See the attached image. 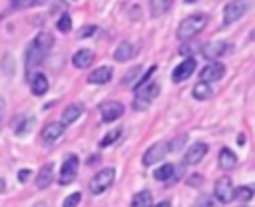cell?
Instances as JSON below:
<instances>
[{"instance_id": "obj_1", "label": "cell", "mask_w": 255, "mask_h": 207, "mask_svg": "<svg viewBox=\"0 0 255 207\" xmlns=\"http://www.w3.org/2000/svg\"><path fill=\"white\" fill-rule=\"evenodd\" d=\"M205 24H207V16L205 14H201V12L199 14H191V16H187V18H183L179 22V26L175 30V36H177V40L187 42L193 36H197L205 28Z\"/></svg>"}, {"instance_id": "obj_2", "label": "cell", "mask_w": 255, "mask_h": 207, "mask_svg": "<svg viewBox=\"0 0 255 207\" xmlns=\"http://www.w3.org/2000/svg\"><path fill=\"white\" fill-rule=\"evenodd\" d=\"M159 96V84L155 82H143L139 86H135V96H133V109L135 111H143L147 109V105L151 104V100H155Z\"/></svg>"}, {"instance_id": "obj_3", "label": "cell", "mask_w": 255, "mask_h": 207, "mask_svg": "<svg viewBox=\"0 0 255 207\" xmlns=\"http://www.w3.org/2000/svg\"><path fill=\"white\" fill-rule=\"evenodd\" d=\"M114 179H116V169H114V167H102V169L90 179L88 187H90V191H92L94 195H102L104 191H108V189L112 187Z\"/></svg>"}, {"instance_id": "obj_4", "label": "cell", "mask_w": 255, "mask_h": 207, "mask_svg": "<svg viewBox=\"0 0 255 207\" xmlns=\"http://www.w3.org/2000/svg\"><path fill=\"white\" fill-rule=\"evenodd\" d=\"M78 167H80V159L78 155H66V159L62 161L60 167V175H58V183L60 185H70L76 177H78Z\"/></svg>"}, {"instance_id": "obj_5", "label": "cell", "mask_w": 255, "mask_h": 207, "mask_svg": "<svg viewBox=\"0 0 255 207\" xmlns=\"http://www.w3.org/2000/svg\"><path fill=\"white\" fill-rule=\"evenodd\" d=\"M233 191H235L233 181H231V177H227V175L219 177V179L215 181V185H213V195H215V199H217L219 203H225V205L233 201Z\"/></svg>"}, {"instance_id": "obj_6", "label": "cell", "mask_w": 255, "mask_h": 207, "mask_svg": "<svg viewBox=\"0 0 255 207\" xmlns=\"http://www.w3.org/2000/svg\"><path fill=\"white\" fill-rule=\"evenodd\" d=\"M167 151H169V141H155L153 145H149V147L145 149V153H143V157H141V163L149 167V165L161 161Z\"/></svg>"}, {"instance_id": "obj_7", "label": "cell", "mask_w": 255, "mask_h": 207, "mask_svg": "<svg viewBox=\"0 0 255 207\" xmlns=\"http://www.w3.org/2000/svg\"><path fill=\"white\" fill-rule=\"evenodd\" d=\"M64 127H66L64 121H50V123H46V125L42 127V131H40V141H42L44 145L56 143V141L64 135Z\"/></svg>"}, {"instance_id": "obj_8", "label": "cell", "mask_w": 255, "mask_h": 207, "mask_svg": "<svg viewBox=\"0 0 255 207\" xmlns=\"http://www.w3.org/2000/svg\"><path fill=\"white\" fill-rule=\"evenodd\" d=\"M247 8H249V4H247L245 0H231V2L223 8V24L229 26V24L237 22V20L247 12Z\"/></svg>"}, {"instance_id": "obj_9", "label": "cell", "mask_w": 255, "mask_h": 207, "mask_svg": "<svg viewBox=\"0 0 255 207\" xmlns=\"http://www.w3.org/2000/svg\"><path fill=\"white\" fill-rule=\"evenodd\" d=\"M223 76H225V66L217 60H211L207 66H203L199 70V80H203V82H217Z\"/></svg>"}, {"instance_id": "obj_10", "label": "cell", "mask_w": 255, "mask_h": 207, "mask_svg": "<svg viewBox=\"0 0 255 207\" xmlns=\"http://www.w3.org/2000/svg\"><path fill=\"white\" fill-rule=\"evenodd\" d=\"M227 50H229V44L227 42H223V40H211V42H205L201 46V56L207 58V60H217Z\"/></svg>"}, {"instance_id": "obj_11", "label": "cell", "mask_w": 255, "mask_h": 207, "mask_svg": "<svg viewBox=\"0 0 255 207\" xmlns=\"http://www.w3.org/2000/svg\"><path fill=\"white\" fill-rule=\"evenodd\" d=\"M195 68H197V62H195L193 58H185V60L171 72V80H173L175 84H181V82H185L187 78H191V74L195 72Z\"/></svg>"}, {"instance_id": "obj_12", "label": "cell", "mask_w": 255, "mask_h": 207, "mask_svg": "<svg viewBox=\"0 0 255 207\" xmlns=\"http://www.w3.org/2000/svg\"><path fill=\"white\" fill-rule=\"evenodd\" d=\"M124 113V104L122 102H106L100 105V115L106 123H112L116 119H120Z\"/></svg>"}, {"instance_id": "obj_13", "label": "cell", "mask_w": 255, "mask_h": 207, "mask_svg": "<svg viewBox=\"0 0 255 207\" xmlns=\"http://www.w3.org/2000/svg\"><path fill=\"white\" fill-rule=\"evenodd\" d=\"M207 143H203V141H195L187 151H185V155H183V163L185 165H197L205 155H207Z\"/></svg>"}, {"instance_id": "obj_14", "label": "cell", "mask_w": 255, "mask_h": 207, "mask_svg": "<svg viewBox=\"0 0 255 207\" xmlns=\"http://www.w3.org/2000/svg\"><path fill=\"white\" fill-rule=\"evenodd\" d=\"M46 50L40 48L36 42H32L28 48H26V56H24V62H26V68H34V66H40L46 58Z\"/></svg>"}, {"instance_id": "obj_15", "label": "cell", "mask_w": 255, "mask_h": 207, "mask_svg": "<svg viewBox=\"0 0 255 207\" xmlns=\"http://www.w3.org/2000/svg\"><path fill=\"white\" fill-rule=\"evenodd\" d=\"M114 76V70L110 66H102V68H96L88 74V84H108Z\"/></svg>"}, {"instance_id": "obj_16", "label": "cell", "mask_w": 255, "mask_h": 207, "mask_svg": "<svg viewBox=\"0 0 255 207\" xmlns=\"http://www.w3.org/2000/svg\"><path fill=\"white\" fill-rule=\"evenodd\" d=\"M94 58H96V56H94V52H92V50H88V48H82V50H78V52L72 56V64H74L76 68L84 70V68L92 66Z\"/></svg>"}, {"instance_id": "obj_17", "label": "cell", "mask_w": 255, "mask_h": 207, "mask_svg": "<svg viewBox=\"0 0 255 207\" xmlns=\"http://www.w3.org/2000/svg\"><path fill=\"white\" fill-rule=\"evenodd\" d=\"M54 179V165L52 163H46L40 167L38 175H36V187L38 189H46Z\"/></svg>"}, {"instance_id": "obj_18", "label": "cell", "mask_w": 255, "mask_h": 207, "mask_svg": "<svg viewBox=\"0 0 255 207\" xmlns=\"http://www.w3.org/2000/svg\"><path fill=\"white\" fill-rule=\"evenodd\" d=\"M82 113H84V105H82L80 102H74V104H70V105L62 111V121H64L66 125H70V123H74Z\"/></svg>"}, {"instance_id": "obj_19", "label": "cell", "mask_w": 255, "mask_h": 207, "mask_svg": "<svg viewBox=\"0 0 255 207\" xmlns=\"http://www.w3.org/2000/svg\"><path fill=\"white\" fill-rule=\"evenodd\" d=\"M217 163H219V167H221V169L229 171V169H233V167L237 165V155H235L229 147H221L219 157H217Z\"/></svg>"}, {"instance_id": "obj_20", "label": "cell", "mask_w": 255, "mask_h": 207, "mask_svg": "<svg viewBox=\"0 0 255 207\" xmlns=\"http://www.w3.org/2000/svg\"><path fill=\"white\" fill-rule=\"evenodd\" d=\"M135 56V46L131 44V42H122L116 50H114V58L118 60V62H128V60H131Z\"/></svg>"}, {"instance_id": "obj_21", "label": "cell", "mask_w": 255, "mask_h": 207, "mask_svg": "<svg viewBox=\"0 0 255 207\" xmlns=\"http://www.w3.org/2000/svg\"><path fill=\"white\" fill-rule=\"evenodd\" d=\"M30 88H32V94L34 96H44L48 92V78L44 74H34L30 78Z\"/></svg>"}, {"instance_id": "obj_22", "label": "cell", "mask_w": 255, "mask_h": 207, "mask_svg": "<svg viewBox=\"0 0 255 207\" xmlns=\"http://www.w3.org/2000/svg\"><path fill=\"white\" fill-rule=\"evenodd\" d=\"M191 94H193V98H195V100H209V98L213 96L211 82H203V80H199V82L193 86Z\"/></svg>"}, {"instance_id": "obj_23", "label": "cell", "mask_w": 255, "mask_h": 207, "mask_svg": "<svg viewBox=\"0 0 255 207\" xmlns=\"http://www.w3.org/2000/svg\"><path fill=\"white\" fill-rule=\"evenodd\" d=\"M175 0H149V14L153 18L157 16H163L171 6H173Z\"/></svg>"}, {"instance_id": "obj_24", "label": "cell", "mask_w": 255, "mask_h": 207, "mask_svg": "<svg viewBox=\"0 0 255 207\" xmlns=\"http://www.w3.org/2000/svg\"><path fill=\"white\" fill-rule=\"evenodd\" d=\"M173 173H175V165H173V163H163L161 167H157V169L153 171V177H155L157 181L169 183V181L173 179Z\"/></svg>"}, {"instance_id": "obj_25", "label": "cell", "mask_w": 255, "mask_h": 207, "mask_svg": "<svg viewBox=\"0 0 255 207\" xmlns=\"http://www.w3.org/2000/svg\"><path fill=\"white\" fill-rule=\"evenodd\" d=\"M151 199H153L151 191H149V189H141V191H137V193L131 197V205H133V207H149V205H151Z\"/></svg>"}, {"instance_id": "obj_26", "label": "cell", "mask_w": 255, "mask_h": 207, "mask_svg": "<svg viewBox=\"0 0 255 207\" xmlns=\"http://www.w3.org/2000/svg\"><path fill=\"white\" fill-rule=\"evenodd\" d=\"M251 199H253V187H247V185L235 187V191H233V201H237V203H249Z\"/></svg>"}, {"instance_id": "obj_27", "label": "cell", "mask_w": 255, "mask_h": 207, "mask_svg": "<svg viewBox=\"0 0 255 207\" xmlns=\"http://www.w3.org/2000/svg\"><path fill=\"white\" fill-rule=\"evenodd\" d=\"M34 42H36L40 48H44L46 52H50V48H52V44H54L52 34H48V32H40V34L34 38Z\"/></svg>"}, {"instance_id": "obj_28", "label": "cell", "mask_w": 255, "mask_h": 207, "mask_svg": "<svg viewBox=\"0 0 255 207\" xmlns=\"http://www.w3.org/2000/svg\"><path fill=\"white\" fill-rule=\"evenodd\" d=\"M56 28H58L62 34H68V32L72 30V16H70L68 12H64V14L60 16V20L56 22Z\"/></svg>"}, {"instance_id": "obj_29", "label": "cell", "mask_w": 255, "mask_h": 207, "mask_svg": "<svg viewBox=\"0 0 255 207\" xmlns=\"http://www.w3.org/2000/svg\"><path fill=\"white\" fill-rule=\"evenodd\" d=\"M120 135H122V129H120V127H118V129H112L110 133H106V137H104V139H102L98 145H100V147H108V145H110V143H114V141H116Z\"/></svg>"}, {"instance_id": "obj_30", "label": "cell", "mask_w": 255, "mask_h": 207, "mask_svg": "<svg viewBox=\"0 0 255 207\" xmlns=\"http://www.w3.org/2000/svg\"><path fill=\"white\" fill-rule=\"evenodd\" d=\"M38 0H10V6L14 8V10H22V8H30V6H34Z\"/></svg>"}, {"instance_id": "obj_31", "label": "cell", "mask_w": 255, "mask_h": 207, "mask_svg": "<svg viewBox=\"0 0 255 207\" xmlns=\"http://www.w3.org/2000/svg\"><path fill=\"white\" fill-rule=\"evenodd\" d=\"M185 141H187V135H185V133H183V135H177L173 141H169V151H179Z\"/></svg>"}, {"instance_id": "obj_32", "label": "cell", "mask_w": 255, "mask_h": 207, "mask_svg": "<svg viewBox=\"0 0 255 207\" xmlns=\"http://www.w3.org/2000/svg\"><path fill=\"white\" fill-rule=\"evenodd\" d=\"M80 199H82V193H78V191H76V193L68 195V197L64 199V203H62V205H64V207H74V205H78V203H80Z\"/></svg>"}, {"instance_id": "obj_33", "label": "cell", "mask_w": 255, "mask_h": 207, "mask_svg": "<svg viewBox=\"0 0 255 207\" xmlns=\"http://www.w3.org/2000/svg\"><path fill=\"white\" fill-rule=\"evenodd\" d=\"M96 32V26H86L80 30V38H86V36H92Z\"/></svg>"}, {"instance_id": "obj_34", "label": "cell", "mask_w": 255, "mask_h": 207, "mask_svg": "<svg viewBox=\"0 0 255 207\" xmlns=\"http://www.w3.org/2000/svg\"><path fill=\"white\" fill-rule=\"evenodd\" d=\"M30 177V169H22V171H18V179L20 181H26Z\"/></svg>"}, {"instance_id": "obj_35", "label": "cell", "mask_w": 255, "mask_h": 207, "mask_svg": "<svg viewBox=\"0 0 255 207\" xmlns=\"http://www.w3.org/2000/svg\"><path fill=\"white\" fill-rule=\"evenodd\" d=\"M189 181H191L189 185H201V177H197V175H193V177H191Z\"/></svg>"}, {"instance_id": "obj_36", "label": "cell", "mask_w": 255, "mask_h": 207, "mask_svg": "<svg viewBox=\"0 0 255 207\" xmlns=\"http://www.w3.org/2000/svg\"><path fill=\"white\" fill-rule=\"evenodd\" d=\"M197 205H213V201H207V199L203 197L201 201H197Z\"/></svg>"}, {"instance_id": "obj_37", "label": "cell", "mask_w": 255, "mask_h": 207, "mask_svg": "<svg viewBox=\"0 0 255 207\" xmlns=\"http://www.w3.org/2000/svg\"><path fill=\"white\" fill-rule=\"evenodd\" d=\"M169 205H171L169 201H163V203H157V207H169Z\"/></svg>"}, {"instance_id": "obj_38", "label": "cell", "mask_w": 255, "mask_h": 207, "mask_svg": "<svg viewBox=\"0 0 255 207\" xmlns=\"http://www.w3.org/2000/svg\"><path fill=\"white\" fill-rule=\"evenodd\" d=\"M187 2H193V0H187Z\"/></svg>"}, {"instance_id": "obj_39", "label": "cell", "mask_w": 255, "mask_h": 207, "mask_svg": "<svg viewBox=\"0 0 255 207\" xmlns=\"http://www.w3.org/2000/svg\"><path fill=\"white\" fill-rule=\"evenodd\" d=\"M253 189H255V185H253Z\"/></svg>"}, {"instance_id": "obj_40", "label": "cell", "mask_w": 255, "mask_h": 207, "mask_svg": "<svg viewBox=\"0 0 255 207\" xmlns=\"http://www.w3.org/2000/svg\"><path fill=\"white\" fill-rule=\"evenodd\" d=\"M0 183H2V181H0Z\"/></svg>"}]
</instances>
